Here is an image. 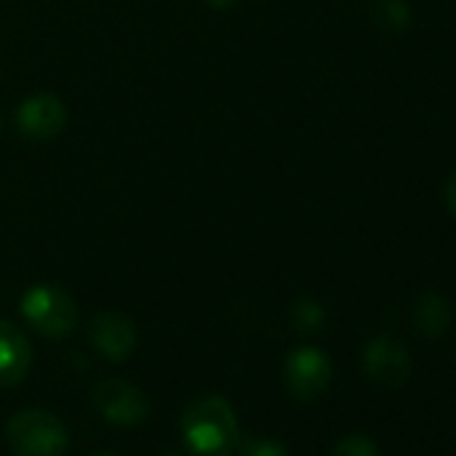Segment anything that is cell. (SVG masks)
Returning <instances> with one entry per match:
<instances>
[{"label":"cell","mask_w":456,"mask_h":456,"mask_svg":"<svg viewBox=\"0 0 456 456\" xmlns=\"http://www.w3.org/2000/svg\"><path fill=\"white\" fill-rule=\"evenodd\" d=\"M97 456H113V453H97Z\"/></svg>","instance_id":"17"},{"label":"cell","mask_w":456,"mask_h":456,"mask_svg":"<svg viewBox=\"0 0 456 456\" xmlns=\"http://www.w3.org/2000/svg\"><path fill=\"white\" fill-rule=\"evenodd\" d=\"M22 314L46 338H65L78 325V306L73 296L57 285H36L22 298Z\"/></svg>","instance_id":"3"},{"label":"cell","mask_w":456,"mask_h":456,"mask_svg":"<svg viewBox=\"0 0 456 456\" xmlns=\"http://www.w3.org/2000/svg\"><path fill=\"white\" fill-rule=\"evenodd\" d=\"M443 199H445L448 209H451L453 217H456V172H451L448 180L443 183Z\"/></svg>","instance_id":"15"},{"label":"cell","mask_w":456,"mask_h":456,"mask_svg":"<svg viewBox=\"0 0 456 456\" xmlns=\"http://www.w3.org/2000/svg\"><path fill=\"white\" fill-rule=\"evenodd\" d=\"M183 437L196 456H232L240 445L237 413L220 395L193 400L183 413Z\"/></svg>","instance_id":"1"},{"label":"cell","mask_w":456,"mask_h":456,"mask_svg":"<svg viewBox=\"0 0 456 456\" xmlns=\"http://www.w3.org/2000/svg\"><path fill=\"white\" fill-rule=\"evenodd\" d=\"M330 456H379V448H376V443H373L368 435L354 432V435L341 437V440L333 445Z\"/></svg>","instance_id":"14"},{"label":"cell","mask_w":456,"mask_h":456,"mask_svg":"<svg viewBox=\"0 0 456 456\" xmlns=\"http://www.w3.org/2000/svg\"><path fill=\"white\" fill-rule=\"evenodd\" d=\"M92 400H94V408L110 424H118V427L142 424L151 413V403H148L145 392L121 379L100 381L92 392Z\"/></svg>","instance_id":"5"},{"label":"cell","mask_w":456,"mask_h":456,"mask_svg":"<svg viewBox=\"0 0 456 456\" xmlns=\"http://www.w3.org/2000/svg\"><path fill=\"white\" fill-rule=\"evenodd\" d=\"M207 4H209L212 9H232V6L240 4V0H207Z\"/></svg>","instance_id":"16"},{"label":"cell","mask_w":456,"mask_h":456,"mask_svg":"<svg viewBox=\"0 0 456 456\" xmlns=\"http://www.w3.org/2000/svg\"><path fill=\"white\" fill-rule=\"evenodd\" d=\"M89 336H92L94 349L102 357L113 360V362L126 360L137 346L134 322L129 317H124L121 312H100V314H94V320L89 325Z\"/></svg>","instance_id":"8"},{"label":"cell","mask_w":456,"mask_h":456,"mask_svg":"<svg viewBox=\"0 0 456 456\" xmlns=\"http://www.w3.org/2000/svg\"><path fill=\"white\" fill-rule=\"evenodd\" d=\"M33 362V346L28 336L9 320H0V384H20Z\"/></svg>","instance_id":"9"},{"label":"cell","mask_w":456,"mask_h":456,"mask_svg":"<svg viewBox=\"0 0 456 456\" xmlns=\"http://www.w3.org/2000/svg\"><path fill=\"white\" fill-rule=\"evenodd\" d=\"M237 456H290L285 443L274 440V437H248V440H240Z\"/></svg>","instance_id":"13"},{"label":"cell","mask_w":456,"mask_h":456,"mask_svg":"<svg viewBox=\"0 0 456 456\" xmlns=\"http://www.w3.org/2000/svg\"><path fill=\"white\" fill-rule=\"evenodd\" d=\"M167 456H175V453H167Z\"/></svg>","instance_id":"18"},{"label":"cell","mask_w":456,"mask_h":456,"mask_svg":"<svg viewBox=\"0 0 456 456\" xmlns=\"http://www.w3.org/2000/svg\"><path fill=\"white\" fill-rule=\"evenodd\" d=\"M451 325V306L437 293H421L413 304V328L424 338H440Z\"/></svg>","instance_id":"10"},{"label":"cell","mask_w":456,"mask_h":456,"mask_svg":"<svg viewBox=\"0 0 456 456\" xmlns=\"http://www.w3.org/2000/svg\"><path fill=\"white\" fill-rule=\"evenodd\" d=\"M370 22L387 33H405L411 25V9L405 0H370Z\"/></svg>","instance_id":"11"},{"label":"cell","mask_w":456,"mask_h":456,"mask_svg":"<svg viewBox=\"0 0 456 456\" xmlns=\"http://www.w3.org/2000/svg\"><path fill=\"white\" fill-rule=\"evenodd\" d=\"M290 320H293L296 330L314 333V330H320L325 325V309L312 298H301V301H296V306L290 312Z\"/></svg>","instance_id":"12"},{"label":"cell","mask_w":456,"mask_h":456,"mask_svg":"<svg viewBox=\"0 0 456 456\" xmlns=\"http://www.w3.org/2000/svg\"><path fill=\"white\" fill-rule=\"evenodd\" d=\"M362 370L370 384L376 387H403L411 376V354L408 349L392 336H376L368 341L362 352Z\"/></svg>","instance_id":"6"},{"label":"cell","mask_w":456,"mask_h":456,"mask_svg":"<svg viewBox=\"0 0 456 456\" xmlns=\"http://www.w3.org/2000/svg\"><path fill=\"white\" fill-rule=\"evenodd\" d=\"M330 376H333L330 360L317 346H298L285 360V384H288V392L296 400H301V403L317 400L328 389Z\"/></svg>","instance_id":"4"},{"label":"cell","mask_w":456,"mask_h":456,"mask_svg":"<svg viewBox=\"0 0 456 456\" xmlns=\"http://www.w3.org/2000/svg\"><path fill=\"white\" fill-rule=\"evenodd\" d=\"M6 437L17 456H65L68 451L65 424L54 413L41 408L14 413Z\"/></svg>","instance_id":"2"},{"label":"cell","mask_w":456,"mask_h":456,"mask_svg":"<svg viewBox=\"0 0 456 456\" xmlns=\"http://www.w3.org/2000/svg\"><path fill=\"white\" fill-rule=\"evenodd\" d=\"M68 124V108L54 94H33L17 110V126L30 140H54Z\"/></svg>","instance_id":"7"}]
</instances>
